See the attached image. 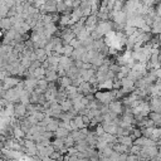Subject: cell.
I'll list each match as a JSON object with an SVG mask.
<instances>
[{"instance_id":"cell-1","label":"cell","mask_w":161,"mask_h":161,"mask_svg":"<svg viewBox=\"0 0 161 161\" xmlns=\"http://www.w3.org/2000/svg\"><path fill=\"white\" fill-rule=\"evenodd\" d=\"M14 115L17 117H24L26 115V106L23 103H19L17 106H14Z\"/></svg>"},{"instance_id":"cell-2","label":"cell","mask_w":161,"mask_h":161,"mask_svg":"<svg viewBox=\"0 0 161 161\" xmlns=\"http://www.w3.org/2000/svg\"><path fill=\"white\" fill-rule=\"evenodd\" d=\"M11 26H13V23H11L10 18H2V19H0V29L9 30Z\"/></svg>"},{"instance_id":"cell-3","label":"cell","mask_w":161,"mask_h":161,"mask_svg":"<svg viewBox=\"0 0 161 161\" xmlns=\"http://www.w3.org/2000/svg\"><path fill=\"white\" fill-rule=\"evenodd\" d=\"M25 0H14V3L15 4H22V3H24Z\"/></svg>"}]
</instances>
